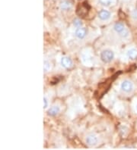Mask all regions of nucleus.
<instances>
[{"instance_id": "1", "label": "nucleus", "mask_w": 137, "mask_h": 150, "mask_svg": "<svg viewBox=\"0 0 137 150\" xmlns=\"http://www.w3.org/2000/svg\"><path fill=\"white\" fill-rule=\"evenodd\" d=\"M114 58V53L110 49H105L101 53V59L105 63L111 62Z\"/></svg>"}, {"instance_id": "2", "label": "nucleus", "mask_w": 137, "mask_h": 150, "mask_svg": "<svg viewBox=\"0 0 137 150\" xmlns=\"http://www.w3.org/2000/svg\"><path fill=\"white\" fill-rule=\"evenodd\" d=\"M89 9H90V6H89V3L85 2L82 3L80 8L77 9V14L79 16L85 17V16H86V15L89 12Z\"/></svg>"}, {"instance_id": "3", "label": "nucleus", "mask_w": 137, "mask_h": 150, "mask_svg": "<svg viewBox=\"0 0 137 150\" xmlns=\"http://www.w3.org/2000/svg\"><path fill=\"white\" fill-rule=\"evenodd\" d=\"M121 89L126 93H130L133 89V85L129 81H124L121 83Z\"/></svg>"}, {"instance_id": "4", "label": "nucleus", "mask_w": 137, "mask_h": 150, "mask_svg": "<svg viewBox=\"0 0 137 150\" xmlns=\"http://www.w3.org/2000/svg\"><path fill=\"white\" fill-rule=\"evenodd\" d=\"M75 37L79 39H84L87 35V30L85 27H78L75 32Z\"/></svg>"}, {"instance_id": "5", "label": "nucleus", "mask_w": 137, "mask_h": 150, "mask_svg": "<svg viewBox=\"0 0 137 150\" xmlns=\"http://www.w3.org/2000/svg\"><path fill=\"white\" fill-rule=\"evenodd\" d=\"M61 65L65 68H70L73 66V61L68 57H62L61 59Z\"/></svg>"}, {"instance_id": "6", "label": "nucleus", "mask_w": 137, "mask_h": 150, "mask_svg": "<svg viewBox=\"0 0 137 150\" xmlns=\"http://www.w3.org/2000/svg\"><path fill=\"white\" fill-rule=\"evenodd\" d=\"M86 143L89 146H95L97 143V138L96 136L93 134L89 135L86 137Z\"/></svg>"}, {"instance_id": "7", "label": "nucleus", "mask_w": 137, "mask_h": 150, "mask_svg": "<svg viewBox=\"0 0 137 150\" xmlns=\"http://www.w3.org/2000/svg\"><path fill=\"white\" fill-rule=\"evenodd\" d=\"M98 17H99L101 20H102V21H107V20H108L109 18L111 17V13H110L108 11L103 9V10L99 11V13H98Z\"/></svg>"}, {"instance_id": "8", "label": "nucleus", "mask_w": 137, "mask_h": 150, "mask_svg": "<svg viewBox=\"0 0 137 150\" xmlns=\"http://www.w3.org/2000/svg\"><path fill=\"white\" fill-rule=\"evenodd\" d=\"M60 111V109L59 106H53L51 107L50 109H49L48 111H47V114H48L50 116H55Z\"/></svg>"}, {"instance_id": "9", "label": "nucleus", "mask_w": 137, "mask_h": 150, "mask_svg": "<svg viewBox=\"0 0 137 150\" xmlns=\"http://www.w3.org/2000/svg\"><path fill=\"white\" fill-rule=\"evenodd\" d=\"M113 29H114V31H116L117 33H118L120 34L122 31H124L126 28H125V26H124V24H123V23L119 22V23H116V24H114Z\"/></svg>"}, {"instance_id": "10", "label": "nucleus", "mask_w": 137, "mask_h": 150, "mask_svg": "<svg viewBox=\"0 0 137 150\" xmlns=\"http://www.w3.org/2000/svg\"><path fill=\"white\" fill-rule=\"evenodd\" d=\"M126 54L129 59H132V60L137 59V50L136 49H131L129 50Z\"/></svg>"}, {"instance_id": "11", "label": "nucleus", "mask_w": 137, "mask_h": 150, "mask_svg": "<svg viewBox=\"0 0 137 150\" xmlns=\"http://www.w3.org/2000/svg\"><path fill=\"white\" fill-rule=\"evenodd\" d=\"M60 8L62 10H68V9H70L72 8V4H71L70 2L65 0V1H62L60 3Z\"/></svg>"}, {"instance_id": "12", "label": "nucleus", "mask_w": 137, "mask_h": 150, "mask_svg": "<svg viewBox=\"0 0 137 150\" xmlns=\"http://www.w3.org/2000/svg\"><path fill=\"white\" fill-rule=\"evenodd\" d=\"M50 63L48 61H44V72H48L50 69Z\"/></svg>"}, {"instance_id": "13", "label": "nucleus", "mask_w": 137, "mask_h": 150, "mask_svg": "<svg viewBox=\"0 0 137 150\" xmlns=\"http://www.w3.org/2000/svg\"><path fill=\"white\" fill-rule=\"evenodd\" d=\"M74 26L76 27H82V22L80 21L79 19H75L74 20Z\"/></svg>"}, {"instance_id": "14", "label": "nucleus", "mask_w": 137, "mask_h": 150, "mask_svg": "<svg viewBox=\"0 0 137 150\" xmlns=\"http://www.w3.org/2000/svg\"><path fill=\"white\" fill-rule=\"evenodd\" d=\"M99 1L103 5H106V6L111 4V2H112V0H99Z\"/></svg>"}, {"instance_id": "15", "label": "nucleus", "mask_w": 137, "mask_h": 150, "mask_svg": "<svg viewBox=\"0 0 137 150\" xmlns=\"http://www.w3.org/2000/svg\"><path fill=\"white\" fill-rule=\"evenodd\" d=\"M120 35L122 37H124V38H126V37L129 36V31H127L126 29H125L124 31H122L121 33H120Z\"/></svg>"}, {"instance_id": "16", "label": "nucleus", "mask_w": 137, "mask_h": 150, "mask_svg": "<svg viewBox=\"0 0 137 150\" xmlns=\"http://www.w3.org/2000/svg\"><path fill=\"white\" fill-rule=\"evenodd\" d=\"M48 106V100L46 97H44V109H46Z\"/></svg>"}, {"instance_id": "17", "label": "nucleus", "mask_w": 137, "mask_h": 150, "mask_svg": "<svg viewBox=\"0 0 137 150\" xmlns=\"http://www.w3.org/2000/svg\"><path fill=\"white\" fill-rule=\"evenodd\" d=\"M132 17H133L134 19H137V10H134V11L132 12Z\"/></svg>"}, {"instance_id": "18", "label": "nucleus", "mask_w": 137, "mask_h": 150, "mask_svg": "<svg viewBox=\"0 0 137 150\" xmlns=\"http://www.w3.org/2000/svg\"><path fill=\"white\" fill-rule=\"evenodd\" d=\"M136 110H137V105H136Z\"/></svg>"}]
</instances>
